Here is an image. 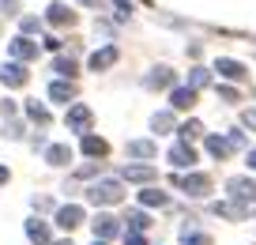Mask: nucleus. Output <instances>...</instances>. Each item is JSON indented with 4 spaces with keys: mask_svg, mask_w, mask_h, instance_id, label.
<instances>
[{
    "mask_svg": "<svg viewBox=\"0 0 256 245\" xmlns=\"http://www.w3.org/2000/svg\"><path fill=\"white\" fill-rule=\"evenodd\" d=\"M87 200L90 204H120L124 200V189H120V181H98V185H90L87 189Z\"/></svg>",
    "mask_w": 256,
    "mask_h": 245,
    "instance_id": "nucleus-1",
    "label": "nucleus"
},
{
    "mask_svg": "<svg viewBox=\"0 0 256 245\" xmlns=\"http://www.w3.org/2000/svg\"><path fill=\"white\" fill-rule=\"evenodd\" d=\"M174 185L184 189L188 196H208V192H211V177L208 174H177Z\"/></svg>",
    "mask_w": 256,
    "mask_h": 245,
    "instance_id": "nucleus-2",
    "label": "nucleus"
},
{
    "mask_svg": "<svg viewBox=\"0 0 256 245\" xmlns=\"http://www.w3.org/2000/svg\"><path fill=\"white\" fill-rule=\"evenodd\" d=\"M90 110L87 106H72V110H68V117H64V125H68V132H83L87 136V128H90Z\"/></svg>",
    "mask_w": 256,
    "mask_h": 245,
    "instance_id": "nucleus-3",
    "label": "nucleus"
},
{
    "mask_svg": "<svg viewBox=\"0 0 256 245\" xmlns=\"http://www.w3.org/2000/svg\"><path fill=\"white\" fill-rule=\"evenodd\" d=\"M8 53L16 57L19 64H23V61H34V57H38V46H34L26 34H19V38H12V42H8Z\"/></svg>",
    "mask_w": 256,
    "mask_h": 245,
    "instance_id": "nucleus-4",
    "label": "nucleus"
},
{
    "mask_svg": "<svg viewBox=\"0 0 256 245\" xmlns=\"http://www.w3.org/2000/svg\"><path fill=\"white\" fill-rule=\"evenodd\" d=\"M226 189H230L234 200H256V181H252V177H230Z\"/></svg>",
    "mask_w": 256,
    "mask_h": 245,
    "instance_id": "nucleus-5",
    "label": "nucleus"
},
{
    "mask_svg": "<svg viewBox=\"0 0 256 245\" xmlns=\"http://www.w3.org/2000/svg\"><path fill=\"white\" fill-rule=\"evenodd\" d=\"M0 79H4V87H23L30 76H26V68H23L19 61H12V64H4V68H0Z\"/></svg>",
    "mask_w": 256,
    "mask_h": 245,
    "instance_id": "nucleus-6",
    "label": "nucleus"
},
{
    "mask_svg": "<svg viewBox=\"0 0 256 245\" xmlns=\"http://www.w3.org/2000/svg\"><path fill=\"white\" fill-rule=\"evenodd\" d=\"M215 72H218L222 79H245V76H248V68H245V64L230 61V57H218V61H215Z\"/></svg>",
    "mask_w": 256,
    "mask_h": 245,
    "instance_id": "nucleus-7",
    "label": "nucleus"
},
{
    "mask_svg": "<svg viewBox=\"0 0 256 245\" xmlns=\"http://www.w3.org/2000/svg\"><path fill=\"white\" fill-rule=\"evenodd\" d=\"M46 19H49L53 27H72V23H76V12L68 8V4H49Z\"/></svg>",
    "mask_w": 256,
    "mask_h": 245,
    "instance_id": "nucleus-8",
    "label": "nucleus"
},
{
    "mask_svg": "<svg viewBox=\"0 0 256 245\" xmlns=\"http://www.w3.org/2000/svg\"><path fill=\"white\" fill-rule=\"evenodd\" d=\"M56 222H60L64 230H76V226L83 222V207H80V204H64L60 211H56Z\"/></svg>",
    "mask_w": 256,
    "mask_h": 245,
    "instance_id": "nucleus-9",
    "label": "nucleus"
},
{
    "mask_svg": "<svg viewBox=\"0 0 256 245\" xmlns=\"http://www.w3.org/2000/svg\"><path fill=\"white\" fill-rule=\"evenodd\" d=\"M117 64V46H106V49H98V53H90V72H106V68H113Z\"/></svg>",
    "mask_w": 256,
    "mask_h": 245,
    "instance_id": "nucleus-10",
    "label": "nucleus"
},
{
    "mask_svg": "<svg viewBox=\"0 0 256 245\" xmlns=\"http://www.w3.org/2000/svg\"><path fill=\"white\" fill-rule=\"evenodd\" d=\"M170 162L184 170V166H192V162H196V151H192L188 143L181 140V143H174V147H170Z\"/></svg>",
    "mask_w": 256,
    "mask_h": 245,
    "instance_id": "nucleus-11",
    "label": "nucleus"
},
{
    "mask_svg": "<svg viewBox=\"0 0 256 245\" xmlns=\"http://www.w3.org/2000/svg\"><path fill=\"white\" fill-rule=\"evenodd\" d=\"M170 106H174V110H192V106H196V91L192 87H174Z\"/></svg>",
    "mask_w": 256,
    "mask_h": 245,
    "instance_id": "nucleus-12",
    "label": "nucleus"
},
{
    "mask_svg": "<svg viewBox=\"0 0 256 245\" xmlns=\"http://www.w3.org/2000/svg\"><path fill=\"white\" fill-rule=\"evenodd\" d=\"M46 162H53V166H68V162H72V147H68V143H53V147H46Z\"/></svg>",
    "mask_w": 256,
    "mask_h": 245,
    "instance_id": "nucleus-13",
    "label": "nucleus"
},
{
    "mask_svg": "<svg viewBox=\"0 0 256 245\" xmlns=\"http://www.w3.org/2000/svg\"><path fill=\"white\" fill-rule=\"evenodd\" d=\"M144 83H147L151 91H158V87H170V83H174V72H170V68H151V72L144 76Z\"/></svg>",
    "mask_w": 256,
    "mask_h": 245,
    "instance_id": "nucleus-14",
    "label": "nucleus"
},
{
    "mask_svg": "<svg viewBox=\"0 0 256 245\" xmlns=\"http://www.w3.org/2000/svg\"><path fill=\"white\" fill-rule=\"evenodd\" d=\"M83 151H87L90 158H106V155H110V143H106L102 136H90L87 132V136H83Z\"/></svg>",
    "mask_w": 256,
    "mask_h": 245,
    "instance_id": "nucleus-15",
    "label": "nucleus"
},
{
    "mask_svg": "<svg viewBox=\"0 0 256 245\" xmlns=\"http://www.w3.org/2000/svg\"><path fill=\"white\" fill-rule=\"evenodd\" d=\"M128 155H132V158H154V155H158V143H154V140H132V143H128Z\"/></svg>",
    "mask_w": 256,
    "mask_h": 245,
    "instance_id": "nucleus-16",
    "label": "nucleus"
},
{
    "mask_svg": "<svg viewBox=\"0 0 256 245\" xmlns=\"http://www.w3.org/2000/svg\"><path fill=\"white\" fill-rule=\"evenodd\" d=\"M90 226H94V237H98V241H106V237L117 234V219H113V215H98Z\"/></svg>",
    "mask_w": 256,
    "mask_h": 245,
    "instance_id": "nucleus-17",
    "label": "nucleus"
},
{
    "mask_svg": "<svg viewBox=\"0 0 256 245\" xmlns=\"http://www.w3.org/2000/svg\"><path fill=\"white\" fill-rule=\"evenodd\" d=\"M120 177H124V181H151L154 170L151 166H124V170H120Z\"/></svg>",
    "mask_w": 256,
    "mask_h": 245,
    "instance_id": "nucleus-18",
    "label": "nucleus"
},
{
    "mask_svg": "<svg viewBox=\"0 0 256 245\" xmlns=\"http://www.w3.org/2000/svg\"><path fill=\"white\" fill-rule=\"evenodd\" d=\"M208 151H211L215 158H226V155L234 151V143H230V140H222V136H208Z\"/></svg>",
    "mask_w": 256,
    "mask_h": 245,
    "instance_id": "nucleus-19",
    "label": "nucleus"
},
{
    "mask_svg": "<svg viewBox=\"0 0 256 245\" xmlns=\"http://www.w3.org/2000/svg\"><path fill=\"white\" fill-rule=\"evenodd\" d=\"M26 234H30V241H38V245H49V226H46V222L30 219V222H26Z\"/></svg>",
    "mask_w": 256,
    "mask_h": 245,
    "instance_id": "nucleus-20",
    "label": "nucleus"
},
{
    "mask_svg": "<svg viewBox=\"0 0 256 245\" xmlns=\"http://www.w3.org/2000/svg\"><path fill=\"white\" fill-rule=\"evenodd\" d=\"M215 215H222V219H245L248 207L245 204H215Z\"/></svg>",
    "mask_w": 256,
    "mask_h": 245,
    "instance_id": "nucleus-21",
    "label": "nucleus"
},
{
    "mask_svg": "<svg viewBox=\"0 0 256 245\" xmlns=\"http://www.w3.org/2000/svg\"><path fill=\"white\" fill-rule=\"evenodd\" d=\"M208 83H211V72H208V68H200V64H196V68H188V87H192V91L208 87Z\"/></svg>",
    "mask_w": 256,
    "mask_h": 245,
    "instance_id": "nucleus-22",
    "label": "nucleus"
},
{
    "mask_svg": "<svg viewBox=\"0 0 256 245\" xmlns=\"http://www.w3.org/2000/svg\"><path fill=\"white\" fill-rule=\"evenodd\" d=\"M49 98H53V102H72L76 87H72V83H53V87H49Z\"/></svg>",
    "mask_w": 256,
    "mask_h": 245,
    "instance_id": "nucleus-23",
    "label": "nucleus"
},
{
    "mask_svg": "<svg viewBox=\"0 0 256 245\" xmlns=\"http://www.w3.org/2000/svg\"><path fill=\"white\" fill-rule=\"evenodd\" d=\"M140 200H144L147 207H166V204H170V196H166V192H158V189H147V192H140Z\"/></svg>",
    "mask_w": 256,
    "mask_h": 245,
    "instance_id": "nucleus-24",
    "label": "nucleus"
},
{
    "mask_svg": "<svg viewBox=\"0 0 256 245\" xmlns=\"http://www.w3.org/2000/svg\"><path fill=\"white\" fill-rule=\"evenodd\" d=\"M151 128H154V132H170V128H174V113H166V110L154 113V117H151Z\"/></svg>",
    "mask_w": 256,
    "mask_h": 245,
    "instance_id": "nucleus-25",
    "label": "nucleus"
},
{
    "mask_svg": "<svg viewBox=\"0 0 256 245\" xmlns=\"http://www.w3.org/2000/svg\"><path fill=\"white\" fill-rule=\"evenodd\" d=\"M124 222H128V230H136V234H144V230L151 226V222H147V215H144V211H128V219H124Z\"/></svg>",
    "mask_w": 256,
    "mask_h": 245,
    "instance_id": "nucleus-26",
    "label": "nucleus"
},
{
    "mask_svg": "<svg viewBox=\"0 0 256 245\" xmlns=\"http://www.w3.org/2000/svg\"><path fill=\"white\" fill-rule=\"evenodd\" d=\"M26 117L38 121V125H49V110H46V106H38V102H26Z\"/></svg>",
    "mask_w": 256,
    "mask_h": 245,
    "instance_id": "nucleus-27",
    "label": "nucleus"
},
{
    "mask_svg": "<svg viewBox=\"0 0 256 245\" xmlns=\"http://www.w3.org/2000/svg\"><path fill=\"white\" fill-rule=\"evenodd\" d=\"M177 132H181V140H184V143H188V140H196V136H200V132H204V125H200V121H184V125H181V128H177Z\"/></svg>",
    "mask_w": 256,
    "mask_h": 245,
    "instance_id": "nucleus-28",
    "label": "nucleus"
},
{
    "mask_svg": "<svg viewBox=\"0 0 256 245\" xmlns=\"http://www.w3.org/2000/svg\"><path fill=\"white\" fill-rule=\"evenodd\" d=\"M53 72H60V76H72V72H76V61H72V57H56V61H53Z\"/></svg>",
    "mask_w": 256,
    "mask_h": 245,
    "instance_id": "nucleus-29",
    "label": "nucleus"
},
{
    "mask_svg": "<svg viewBox=\"0 0 256 245\" xmlns=\"http://www.w3.org/2000/svg\"><path fill=\"white\" fill-rule=\"evenodd\" d=\"M181 237H184V245H211V237L208 234H196V230H184Z\"/></svg>",
    "mask_w": 256,
    "mask_h": 245,
    "instance_id": "nucleus-30",
    "label": "nucleus"
},
{
    "mask_svg": "<svg viewBox=\"0 0 256 245\" xmlns=\"http://www.w3.org/2000/svg\"><path fill=\"white\" fill-rule=\"evenodd\" d=\"M124 245H147V237L136 234V230H124Z\"/></svg>",
    "mask_w": 256,
    "mask_h": 245,
    "instance_id": "nucleus-31",
    "label": "nucleus"
},
{
    "mask_svg": "<svg viewBox=\"0 0 256 245\" xmlns=\"http://www.w3.org/2000/svg\"><path fill=\"white\" fill-rule=\"evenodd\" d=\"M0 12L4 16H19V0H0Z\"/></svg>",
    "mask_w": 256,
    "mask_h": 245,
    "instance_id": "nucleus-32",
    "label": "nucleus"
},
{
    "mask_svg": "<svg viewBox=\"0 0 256 245\" xmlns=\"http://www.w3.org/2000/svg\"><path fill=\"white\" fill-rule=\"evenodd\" d=\"M241 125H245V128H252V132H256V110H245V113H241Z\"/></svg>",
    "mask_w": 256,
    "mask_h": 245,
    "instance_id": "nucleus-33",
    "label": "nucleus"
},
{
    "mask_svg": "<svg viewBox=\"0 0 256 245\" xmlns=\"http://www.w3.org/2000/svg\"><path fill=\"white\" fill-rule=\"evenodd\" d=\"M218 98H222V102H238V91L234 87H218Z\"/></svg>",
    "mask_w": 256,
    "mask_h": 245,
    "instance_id": "nucleus-34",
    "label": "nucleus"
},
{
    "mask_svg": "<svg viewBox=\"0 0 256 245\" xmlns=\"http://www.w3.org/2000/svg\"><path fill=\"white\" fill-rule=\"evenodd\" d=\"M34 31H38V19L26 16V19H23V34H34Z\"/></svg>",
    "mask_w": 256,
    "mask_h": 245,
    "instance_id": "nucleus-35",
    "label": "nucleus"
},
{
    "mask_svg": "<svg viewBox=\"0 0 256 245\" xmlns=\"http://www.w3.org/2000/svg\"><path fill=\"white\" fill-rule=\"evenodd\" d=\"M113 8H117V16H128V12H132V4H128V0H113Z\"/></svg>",
    "mask_w": 256,
    "mask_h": 245,
    "instance_id": "nucleus-36",
    "label": "nucleus"
},
{
    "mask_svg": "<svg viewBox=\"0 0 256 245\" xmlns=\"http://www.w3.org/2000/svg\"><path fill=\"white\" fill-rule=\"evenodd\" d=\"M248 166H252V170H256V147H252V151H248Z\"/></svg>",
    "mask_w": 256,
    "mask_h": 245,
    "instance_id": "nucleus-37",
    "label": "nucleus"
},
{
    "mask_svg": "<svg viewBox=\"0 0 256 245\" xmlns=\"http://www.w3.org/2000/svg\"><path fill=\"white\" fill-rule=\"evenodd\" d=\"M4 181H8V170H4V166H0V185H4Z\"/></svg>",
    "mask_w": 256,
    "mask_h": 245,
    "instance_id": "nucleus-38",
    "label": "nucleus"
},
{
    "mask_svg": "<svg viewBox=\"0 0 256 245\" xmlns=\"http://www.w3.org/2000/svg\"><path fill=\"white\" fill-rule=\"evenodd\" d=\"M56 245H72V241H56Z\"/></svg>",
    "mask_w": 256,
    "mask_h": 245,
    "instance_id": "nucleus-39",
    "label": "nucleus"
},
{
    "mask_svg": "<svg viewBox=\"0 0 256 245\" xmlns=\"http://www.w3.org/2000/svg\"><path fill=\"white\" fill-rule=\"evenodd\" d=\"M94 245H106V241H98V237H94Z\"/></svg>",
    "mask_w": 256,
    "mask_h": 245,
    "instance_id": "nucleus-40",
    "label": "nucleus"
}]
</instances>
